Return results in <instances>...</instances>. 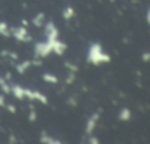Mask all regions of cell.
Wrapping results in <instances>:
<instances>
[{"mask_svg": "<svg viewBox=\"0 0 150 144\" xmlns=\"http://www.w3.org/2000/svg\"><path fill=\"white\" fill-rule=\"evenodd\" d=\"M87 61L94 66H100L102 63H108L110 61V56L102 50V46L100 43H93L89 47Z\"/></svg>", "mask_w": 150, "mask_h": 144, "instance_id": "cell-1", "label": "cell"}, {"mask_svg": "<svg viewBox=\"0 0 150 144\" xmlns=\"http://www.w3.org/2000/svg\"><path fill=\"white\" fill-rule=\"evenodd\" d=\"M53 52L52 47V41H46V42H38L34 46V53L35 56L38 57H46Z\"/></svg>", "mask_w": 150, "mask_h": 144, "instance_id": "cell-2", "label": "cell"}, {"mask_svg": "<svg viewBox=\"0 0 150 144\" xmlns=\"http://www.w3.org/2000/svg\"><path fill=\"white\" fill-rule=\"evenodd\" d=\"M25 97H28L30 101H39L40 103L42 104H47L48 103V98L46 95H43L42 92L38 91V90H30V89H27L25 88Z\"/></svg>", "mask_w": 150, "mask_h": 144, "instance_id": "cell-3", "label": "cell"}, {"mask_svg": "<svg viewBox=\"0 0 150 144\" xmlns=\"http://www.w3.org/2000/svg\"><path fill=\"white\" fill-rule=\"evenodd\" d=\"M12 35L19 40V41H23V42H27L30 40L29 35H28V32L25 27H16V28H13L12 29Z\"/></svg>", "mask_w": 150, "mask_h": 144, "instance_id": "cell-4", "label": "cell"}, {"mask_svg": "<svg viewBox=\"0 0 150 144\" xmlns=\"http://www.w3.org/2000/svg\"><path fill=\"white\" fill-rule=\"evenodd\" d=\"M46 36H47V41H54L57 39L59 35V30L55 27V25L53 22H47L46 23Z\"/></svg>", "mask_w": 150, "mask_h": 144, "instance_id": "cell-5", "label": "cell"}, {"mask_svg": "<svg viewBox=\"0 0 150 144\" xmlns=\"http://www.w3.org/2000/svg\"><path fill=\"white\" fill-rule=\"evenodd\" d=\"M98 118H100V114H98V112H94V114L88 118V121H87V123H86V128H84L86 133L90 135V133L94 131V129H95V126H96V124H97Z\"/></svg>", "mask_w": 150, "mask_h": 144, "instance_id": "cell-6", "label": "cell"}, {"mask_svg": "<svg viewBox=\"0 0 150 144\" xmlns=\"http://www.w3.org/2000/svg\"><path fill=\"white\" fill-rule=\"evenodd\" d=\"M52 47H53V52L56 53L57 55H62L63 52L67 49L66 43H63L62 41H60V40H57V39L54 40V41H52Z\"/></svg>", "mask_w": 150, "mask_h": 144, "instance_id": "cell-7", "label": "cell"}, {"mask_svg": "<svg viewBox=\"0 0 150 144\" xmlns=\"http://www.w3.org/2000/svg\"><path fill=\"white\" fill-rule=\"evenodd\" d=\"M11 92L14 95L15 98L18 100H23L25 98V88H22L19 84H14L11 87Z\"/></svg>", "mask_w": 150, "mask_h": 144, "instance_id": "cell-8", "label": "cell"}, {"mask_svg": "<svg viewBox=\"0 0 150 144\" xmlns=\"http://www.w3.org/2000/svg\"><path fill=\"white\" fill-rule=\"evenodd\" d=\"M40 142H41L42 144H62L60 140H57V139H55V138L48 136L46 132H42V133H41Z\"/></svg>", "mask_w": 150, "mask_h": 144, "instance_id": "cell-9", "label": "cell"}, {"mask_svg": "<svg viewBox=\"0 0 150 144\" xmlns=\"http://www.w3.org/2000/svg\"><path fill=\"white\" fill-rule=\"evenodd\" d=\"M131 118V111L128 108H122L118 112V119L122 122H128Z\"/></svg>", "mask_w": 150, "mask_h": 144, "instance_id": "cell-10", "label": "cell"}, {"mask_svg": "<svg viewBox=\"0 0 150 144\" xmlns=\"http://www.w3.org/2000/svg\"><path fill=\"white\" fill-rule=\"evenodd\" d=\"M0 34L4 36H9L11 35V29L8 28L6 22H0Z\"/></svg>", "mask_w": 150, "mask_h": 144, "instance_id": "cell-11", "label": "cell"}, {"mask_svg": "<svg viewBox=\"0 0 150 144\" xmlns=\"http://www.w3.org/2000/svg\"><path fill=\"white\" fill-rule=\"evenodd\" d=\"M29 66H30V62H29V61H23V62H21L20 64H18L16 70H18L20 74H23V73L26 71V69L29 68Z\"/></svg>", "mask_w": 150, "mask_h": 144, "instance_id": "cell-12", "label": "cell"}, {"mask_svg": "<svg viewBox=\"0 0 150 144\" xmlns=\"http://www.w3.org/2000/svg\"><path fill=\"white\" fill-rule=\"evenodd\" d=\"M42 78H43V81H46L48 83H57V77L55 75H53V74H48V73L43 74Z\"/></svg>", "mask_w": 150, "mask_h": 144, "instance_id": "cell-13", "label": "cell"}, {"mask_svg": "<svg viewBox=\"0 0 150 144\" xmlns=\"http://www.w3.org/2000/svg\"><path fill=\"white\" fill-rule=\"evenodd\" d=\"M73 15H74V9H73V7H67V8L63 11V18H64L66 20H69L70 18H73Z\"/></svg>", "mask_w": 150, "mask_h": 144, "instance_id": "cell-14", "label": "cell"}, {"mask_svg": "<svg viewBox=\"0 0 150 144\" xmlns=\"http://www.w3.org/2000/svg\"><path fill=\"white\" fill-rule=\"evenodd\" d=\"M43 20H45V16H43V14H38V15H35V18L33 19V23H34L35 26L40 27V26L42 25Z\"/></svg>", "mask_w": 150, "mask_h": 144, "instance_id": "cell-15", "label": "cell"}, {"mask_svg": "<svg viewBox=\"0 0 150 144\" xmlns=\"http://www.w3.org/2000/svg\"><path fill=\"white\" fill-rule=\"evenodd\" d=\"M36 118H38V116H36L35 111H34V110H32V111L28 114V121H30V122H35V121H36Z\"/></svg>", "mask_w": 150, "mask_h": 144, "instance_id": "cell-16", "label": "cell"}, {"mask_svg": "<svg viewBox=\"0 0 150 144\" xmlns=\"http://www.w3.org/2000/svg\"><path fill=\"white\" fill-rule=\"evenodd\" d=\"M89 144H100V140H98L97 137L90 136V137H89Z\"/></svg>", "mask_w": 150, "mask_h": 144, "instance_id": "cell-17", "label": "cell"}, {"mask_svg": "<svg viewBox=\"0 0 150 144\" xmlns=\"http://www.w3.org/2000/svg\"><path fill=\"white\" fill-rule=\"evenodd\" d=\"M149 57H150V53H148V52H146V53H144V54L142 55V60H143V61H145V62L149 60Z\"/></svg>", "mask_w": 150, "mask_h": 144, "instance_id": "cell-18", "label": "cell"}, {"mask_svg": "<svg viewBox=\"0 0 150 144\" xmlns=\"http://www.w3.org/2000/svg\"><path fill=\"white\" fill-rule=\"evenodd\" d=\"M7 109H8V110H9V111H11L12 114H15V107H14V105L9 104V105L7 107Z\"/></svg>", "mask_w": 150, "mask_h": 144, "instance_id": "cell-19", "label": "cell"}, {"mask_svg": "<svg viewBox=\"0 0 150 144\" xmlns=\"http://www.w3.org/2000/svg\"><path fill=\"white\" fill-rule=\"evenodd\" d=\"M4 105H5V96L0 95V107H4Z\"/></svg>", "mask_w": 150, "mask_h": 144, "instance_id": "cell-20", "label": "cell"}, {"mask_svg": "<svg viewBox=\"0 0 150 144\" xmlns=\"http://www.w3.org/2000/svg\"><path fill=\"white\" fill-rule=\"evenodd\" d=\"M4 82H6V81H5V80H4L2 77H0V85H1V84H2Z\"/></svg>", "mask_w": 150, "mask_h": 144, "instance_id": "cell-21", "label": "cell"}, {"mask_svg": "<svg viewBox=\"0 0 150 144\" xmlns=\"http://www.w3.org/2000/svg\"><path fill=\"white\" fill-rule=\"evenodd\" d=\"M81 144H84V143H81Z\"/></svg>", "mask_w": 150, "mask_h": 144, "instance_id": "cell-22", "label": "cell"}]
</instances>
